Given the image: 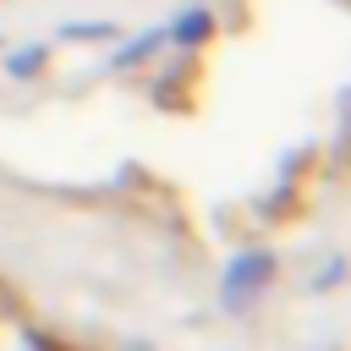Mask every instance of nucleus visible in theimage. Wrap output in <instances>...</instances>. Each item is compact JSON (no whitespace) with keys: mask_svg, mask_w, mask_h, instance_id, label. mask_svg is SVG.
<instances>
[{"mask_svg":"<svg viewBox=\"0 0 351 351\" xmlns=\"http://www.w3.org/2000/svg\"><path fill=\"white\" fill-rule=\"evenodd\" d=\"M269 280H274V258H269V252H241V258L225 269L219 296H225V307H230V313H241V307H247Z\"/></svg>","mask_w":351,"mask_h":351,"instance_id":"nucleus-1","label":"nucleus"},{"mask_svg":"<svg viewBox=\"0 0 351 351\" xmlns=\"http://www.w3.org/2000/svg\"><path fill=\"white\" fill-rule=\"evenodd\" d=\"M208 27H214V22H208V11H186V16H176V22H170V38H176V44H186V49H197V44L208 38Z\"/></svg>","mask_w":351,"mask_h":351,"instance_id":"nucleus-2","label":"nucleus"},{"mask_svg":"<svg viewBox=\"0 0 351 351\" xmlns=\"http://www.w3.org/2000/svg\"><path fill=\"white\" fill-rule=\"evenodd\" d=\"M159 38H165V33H143L137 44H126V49L115 55V66H137V60H148V55L159 49Z\"/></svg>","mask_w":351,"mask_h":351,"instance_id":"nucleus-4","label":"nucleus"},{"mask_svg":"<svg viewBox=\"0 0 351 351\" xmlns=\"http://www.w3.org/2000/svg\"><path fill=\"white\" fill-rule=\"evenodd\" d=\"M44 55H49V44H33V49L11 55V60H5V71H11V77H33V71L44 66Z\"/></svg>","mask_w":351,"mask_h":351,"instance_id":"nucleus-3","label":"nucleus"}]
</instances>
